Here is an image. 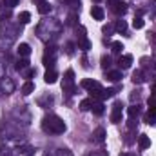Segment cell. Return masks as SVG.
Segmentation results:
<instances>
[{
	"label": "cell",
	"instance_id": "1",
	"mask_svg": "<svg viewBox=\"0 0 156 156\" xmlns=\"http://www.w3.org/2000/svg\"><path fill=\"white\" fill-rule=\"evenodd\" d=\"M42 127H44L45 133H53V134H62V133H66V129H67L66 123H64V120L60 116H56V115H49V116L44 118Z\"/></svg>",
	"mask_w": 156,
	"mask_h": 156
},
{
	"label": "cell",
	"instance_id": "2",
	"mask_svg": "<svg viewBox=\"0 0 156 156\" xmlns=\"http://www.w3.org/2000/svg\"><path fill=\"white\" fill-rule=\"evenodd\" d=\"M64 91L67 93V94H71L73 91H75V73L69 69L67 73H66V78H64Z\"/></svg>",
	"mask_w": 156,
	"mask_h": 156
},
{
	"label": "cell",
	"instance_id": "3",
	"mask_svg": "<svg viewBox=\"0 0 156 156\" xmlns=\"http://www.w3.org/2000/svg\"><path fill=\"white\" fill-rule=\"evenodd\" d=\"M122 115H123V105H122V102H116L113 105V111H111V122L113 123H120L122 122Z\"/></svg>",
	"mask_w": 156,
	"mask_h": 156
},
{
	"label": "cell",
	"instance_id": "4",
	"mask_svg": "<svg viewBox=\"0 0 156 156\" xmlns=\"http://www.w3.org/2000/svg\"><path fill=\"white\" fill-rule=\"evenodd\" d=\"M80 85H82L83 89H87L89 93H91V91H96V89H100V83H98L96 80H93V78H83V80L80 82Z\"/></svg>",
	"mask_w": 156,
	"mask_h": 156
},
{
	"label": "cell",
	"instance_id": "5",
	"mask_svg": "<svg viewBox=\"0 0 156 156\" xmlns=\"http://www.w3.org/2000/svg\"><path fill=\"white\" fill-rule=\"evenodd\" d=\"M111 9L116 13L118 16H122V15H125V11H127V5H125L123 2H120V0H115V2H111Z\"/></svg>",
	"mask_w": 156,
	"mask_h": 156
},
{
	"label": "cell",
	"instance_id": "6",
	"mask_svg": "<svg viewBox=\"0 0 156 156\" xmlns=\"http://www.w3.org/2000/svg\"><path fill=\"white\" fill-rule=\"evenodd\" d=\"M131 64H133V56H131V55H123V56H120V60H118V66H120L122 69H129Z\"/></svg>",
	"mask_w": 156,
	"mask_h": 156
},
{
	"label": "cell",
	"instance_id": "7",
	"mask_svg": "<svg viewBox=\"0 0 156 156\" xmlns=\"http://www.w3.org/2000/svg\"><path fill=\"white\" fill-rule=\"evenodd\" d=\"M91 15H93V18H94V20H104V16H105L104 9H102L100 5H94V7L91 9Z\"/></svg>",
	"mask_w": 156,
	"mask_h": 156
},
{
	"label": "cell",
	"instance_id": "8",
	"mask_svg": "<svg viewBox=\"0 0 156 156\" xmlns=\"http://www.w3.org/2000/svg\"><path fill=\"white\" fill-rule=\"evenodd\" d=\"M16 53H18L20 56H29V55H31V47H29V44H20V45L16 47Z\"/></svg>",
	"mask_w": 156,
	"mask_h": 156
},
{
	"label": "cell",
	"instance_id": "9",
	"mask_svg": "<svg viewBox=\"0 0 156 156\" xmlns=\"http://www.w3.org/2000/svg\"><path fill=\"white\" fill-rule=\"evenodd\" d=\"M138 145H140V149H149V147H151V140H149V136H147V134H140V138H138Z\"/></svg>",
	"mask_w": 156,
	"mask_h": 156
},
{
	"label": "cell",
	"instance_id": "10",
	"mask_svg": "<svg viewBox=\"0 0 156 156\" xmlns=\"http://www.w3.org/2000/svg\"><path fill=\"white\" fill-rule=\"evenodd\" d=\"M56 80H58V75H56L53 69H49V71L44 75V82H45V83H55Z\"/></svg>",
	"mask_w": 156,
	"mask_h": 156
},
{
	"label": "cell",
	"instance_id": "11",
	"mask_svg": "<svg viewBox=\"0 0 156 156\" xmlns=\"http://www.w3.org/2000/svg\"><path fill=\"white\" fill-rule=\"evenodd\" d=\"M94 142H98V144H104V142H105V131H104L102 127H98V129L94 131Z\"/></svg>",
	"mask_w": 156,
	"mask_h": 156
},
{
	"label": "cell",
	"instance_id": "12",
	"mask_svg": "<svg viewBox=\"0 0 156 156\" xmlns=\"http://www.w3.org/2000/svg\"><path fill=\"white\" fill-rule=\"evenodd\" d=\"M78 49H83V51H89L91 49V42L87 40V37L78 38Z\"/></svg>",
	"mask_w": 156,
	"mask_h": 156
},
{
	"label": "cell",
	"instance_id": "13",
	"mask_svg": "<svg viewBox=\"0 0 156 156\" xmlns=\"http://www.w3.org/2000/svg\"><path fill=\"white\" fill-rule=\"evenodd\" d=\"M35 91V83L31 82V80H27L24 85H22V94H31Z\"/></svg>",
	"mask_w": 156,
	"mask_h": 156
},
{
	"label": "cell",
	"instance_id": "14",
	"mask_svg": "<svg viewBox=\"0 0 156 156\" xmlns=\"http://www.w3.org/2000/svg\"><path fill=\"white\" fill-rule=\"evenodd\" d=\"M131 80H133V83H138V85L145 82V78H144V73H142V71H134Z\"/></svg>",
	"mask_w": 156,
	"mask_h": 156
},
{
	"label": "cell",
	"instance_id": "15",
	"mask_svg": "<svg viewBox=\"0 0 156 156\" xmlns=\"http://www.w3.org/2000/svg\"><path fill=\"white\" fill-rule=\"evenodd\" d=\"M127 115H129V118H136L140 115V105H129L127 107Z\"/></svg>",
	"mask_w": 156,
	"mask_h": 156
},
{
	"label": "cell",
	"instance_id": "16",
	"mask_svg": "<svg viewBox=\"0 0 156 156\" xmlns=\"http://www.w3.org/2000/svg\"><path fill=\"white\" fill-rule=\"evenodd\" d=\"M93 104H94L93 98H85V100L80 102V109H82V111H89V109L93 107Z\"/></svg>",
	"mask_w": 156,
	"mask_h": 156
},
{
	"label": "cell",
	"instance_id": "17",
	"mask_svg": "<svg viewBox=\"0 0 156 156\" xmlns=\"http://www.w3.org/2000/svg\"><path fill=\"white\" fill-rule=\"evenodd\" d=\"M49 11H51V5H49V4H47L45 0L38 4V13H40V15H47Z\"/></svg>",
	"mask_w": 156,
	"mask_h": 156
},
{
	"label": "cell",
	"instance_id": "18",
	"mask_svg": "<svg viewBox=\"0 0 156 156\" xmlns=\"http://www.w3.org/2000/svg\"><path fill=\"white\" fill-rule=\"evenodd\" d=\"M18 20H20L22 24H29V22H31V13H29V11H22V13L18 15Z\"/></svg>",
	"mask_w": 156,
	"mask_h": 156
},
{
	"label": "cell",
	"instance_id": "19",
	"mask_svg": "<svg viewBox=\"0 0 156 156\" xmlns=\"http://www.w3.org/2000/svg\"><path fill=\"white\" fill-rule=\"evenodd\" d=\"M115 29H116L118 33H125L127 31V22L125 20H118L116 24H115Z\"/></svg>",
	"mask_w": 156,
	"mask_h": 156
},
{
	"label": "cell",
	"instance_id": "20",
	"mask_svg": "<svg viewBox=\"0 0 156 156\" xmlns=\"http://www.w3.org/2000/svg\"><path fill=\"white\" fill-rule=\"evenodd\" d=\"M15 67H16V71H26V69L29 67V62H27L26 58H22V60H18V62H16V66H15Z\"/></svg>",
	"mask_w": 156,
	"mask_h": 156
},
{
	"label": "cell",
	"instance_id": "21",
	"mask_svg": "<svg viewBox=\"0 0 156 156\" xmlns=\"http://www.w3.org/2000/svg\"><path fill=\"white\" fill-rule=\"evenodd\" d=\"M122 49H123V44H122V42H113V44H111V51H113L115 55H122Z\"/></svg>",
	"mask_w": 156,
	"mask_h": 156
},
{
	"label": "cell",
	"instance_id": "22",
	"mask_svg": "<svg viewBox=\"0 0 156 156\" xmlns=\"http://www.w3.org/2000/svg\"><path fill=\"white\" fill-rule=\"evenodd\" d=\"M116 94V89H102V100H105V98H111V96H115Z\"/></svg>",
	"mask_w": 156,
	"mask_h": 156
},
{
	"label": "cell",
	"instance_id": "23",
	"mask_svg": "<svg viewBox=\"0 0 156 156\" xmlns=\"http://www.w3.org/2000/svg\"><path fill=\"white\" fill-rule=\"evenodd\" d=\"M91 109H93V113H94V115H98V116H100V115H104V104H102V102L93 104V107H91Z\"/></svg>",
	"mask_w": 156,
	"mask_h": 156
},
{
	"label": "cell",
	"instance_id": "24",
	"mask_svg": "<svg viewBox=\"0 0 156 156\" xmlns=\"http://www.w3.org/2000/svg\"><path fill=\"white\" fill-rule=\"evenodd\" d=\"M144 26H145V22H144L142 16H136V18L133 20V27H134V29H142Z\"/></svg>",
	"mask_w": 156,
	"mask_h": 156
},
{
	"label": "cell",
	"instance_id": "25",
	"mask_svg": "<svg viewBox=\"0 0 156 156\" xmlns=\"http://www.w3.org/2000/svg\"><path fill=\"white\" fill-rule=\"evenodd\" d=\"M107 78L113 80V82H116V80L122 78V73H120V71H107Z\"/></svg>",
	"mask_w": 156,
	"mask_h": 156
},
{
	"label": "cell",
	"instance_id": "26",
	"mask_svg": "<svg viewBox=\"0 0 156 156\" xmlns=\"http://www.w3.org/2000/svg\"><path fill=\"white\" fill-rule=\"evenodd\" d=\"M67 24H69V26H76L78 24V15L76 13H71V15L67 16Z\"/></svg>",
	"mask_w": 156,
	"mask_h": 156
},
{
	"label": "cell",
	"instance_id": "27",
	"mask_svg": "<svg viewBox=\"0 0 156 156\" xmlns=\"http://www.w3.org/2000/svg\"><path fill=\"white\" fill-rule=\"evenodd\" d=\"M100 62H102V67H104V69H107V67L111 66V58H109V56H102Z\"/></svg>",
	"mask_w": 156,
	"mask_h": 156
},
{
	"label": "cell",
	"instance_id": "28",
	"mask_svg": "<svg viewBox=\"0 0 156 156\" xmlns=\"http://www.w3.org/2000/svg\"><path fill=\"white\" fill-rule=\"evenodd\" d=\"M113 31H115V26H111V24H107V26L102 27V33H105V35H109V33H113Z\"/></svg>",
	"mask_w": 156,
	"mask_h": 156
},
{
	"label": "cell",
	"instance_id": "29",
	"mask_svg": "<svg viewBox=\"0 0 156 156\" xmlns=\"http://www.w3.org/2000/svg\"><path fill=\"white\" fill-rule=\"evenodd\" d=\"M33 75H35V69H31V67H27V69L24 71V76L26 78H31Z\"/></svg>",
	"mask_w": 156,
	"mask_h": 156
},
{
	"label": "cell",
	"instance_id": "30",
	"mask_svg": "<svg viewBox=\"0 0 156 156\" xmlns=\"http://www.w3.org/2000/svg\"><path fill=\"white\" fill-rule=\"evenodd\" d=\"M151 102H156V83L153 85V89H151V98H149Z\"/></svg>",
	"mask_w": 156,
	"mask_h": 156
},
{
	"label": "cell",
	"instance_id": "31",
	"mask_svg": "<svg viewBox=\"0 0 156 156\" xmlns=\"http://www.w3.org/2000/svg\"><path fill=\"white\" fill-rule=\"evenodd\" d=\"M91 156H109V153L107 151H94Z\"/></svg>",
	"mask_w": 156,
	"mask_h": 156
},
{
	"label": "cell",
	"instance_id": "32",
	"mask_svg": "<svg viewBox=\"0 0 156 156\" xmlns=\"http://www.w3.org/2000/svg\"><path fill=\"white\" fill-rule=\"evenodd\" d=\"M66 47H67V53H69V55H73V51H75V44H71V42H69Z\"/></svg>",
	"mask_w": 156,
	"mask_h": 156
},
{
	"label": "cell",
	"instance_id": "33",
	"mask_svg": "<svg viewBox=\"0 0 156 156\" xmlns=\"http://www.w3.org/2000/svg\"><path fill=\"white\" fill-rule=\"evenodd\" d=\"M127 125H129V129H134V127H136V122H134V118H131V120L127 122Z\"/></svg>",
	"mask_w": 156,
	"mask_h": 156
},
{
	"label": "cell",
	"instance_id": "34",
	"mask_svg": "<svg viewBox=\"0 0 156 156\" xmlns=\"http://www.w3.org/2000/svg\"><path fill=\"white\" fill-rule=\"evenodd\" d=\"M149 38H151V42L156 45V33H151V37H149Z\"/></svg>",
	"mask_w": 156,
	"mask_h": 156
},
{
	"label": "cell",
	"instance_id": "35",
	"mask_svg": "<svg viewBox=\"0 0 156 156\" xmlns=\"http://www.w3.org/2000/svg\"><path fill=\"white\" fill-rule=\"evenodd\" d=\"M18 4V0H9V7H15Z\"/></svg>",
	"mask_w": 156,
	"mask_h": 156
},
{
	"label": "cell",
	"instance_id": "36",
	"mask_svg": "<svg viewBox=\"0 0 156 156\" xmlns=\"http://www.w3.org/2000/svg\"><path fill=\"white\" fill-rule=\"evenodd\" d=\"M33 2H35V4H37V5H38L40 2H44V0H33Z\"/></svg>",
	"mask_w": 156,
	"mask_h": 156
},
{
	"label": "cell",
	"instance_id": "37",
	"mask_svg": "<svg viewBox=\"0 0 156 156\" xmlns=\"http://www.w3.org/2000/svg\"><path fill=\"white\" fill-rule=\"evenodd\" d=\"M94 2H100V0H94Z\"/></svg>",
	"mask_w": 156,
	"mask_h": 156
},
{
	"label": "cell",
	"instance_id": "38",
	"mask_svg": "<svg viewBox=\"0 0 156 156\" xmlns=\"http://www.w3.org/2000/svg\"><path fill=\"white\" fill-rule=\"evenodd\" d=\"M109 2H115V0H109Z\"/></svg>",
	"mask_w": 156,
	"mask_h": 156
}]
</instances>
